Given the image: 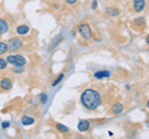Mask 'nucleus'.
Listing matches in <instances>:
<instances>
[{"label": "nucleus", "instance_id": "1", "mask_svg": "<svg viewBox=\"0 0 149 139\" xmlns=\"http://www.w3.org/2000/svg\"><path fill=\"white\" fill-rule=\"evenodd\" d=\"M81 103L88 111H95L102 103V96L95 88H87L81 93Z\"/></svg>", "mask_w": 149, "mask_h": 139}, {"label": "nucleus", "instance_id": "2", "mask_svg": "<svg viewBox=\"0 0 149 139\" xmlns=\"http://www.w3.org/2000/svg\"><path fill=\"white\" fill-rule=\"evenodd\" d=\"M6 61L8 63H11L14 67H24L26 65V58L22 55H9Z\"/></svg>", "mask_w": 149, "mask_h": 139}, {"label": "nucleus", "instance_id": "3", "mask_svg": "<svg viewBox=\"0 0 149 139\" xmlns=\"http://www.w3.org/2000/svg\"><path fill=\"white\" fill-rule=\"evenodd\" d=\"M78 32H80V35L82 36V39H85V40H91L93 38L92 29L88 24H81L78 26Z\"/></svg>", "mask_w": 149, "mask_h": 139}, {"label": "nucleus", "instance_id": "4", "mask_svg": "<svg viewBox=\"0 0 149 139\" xmlns=\"http://www.w3.org/2000/svg\"><path fill=\"white\" fill-rule=\"evenodd\" d=\"M6 45H8L9 50H11V51H17V50H20V49L22 47L24 42H22V40L19 39V38H11V39H9V41H8Z\"/></svg>", "mask_w": 149, "mask_h": 139}, {"label": "nucleus", "instance_id": "5", "mask_svg": "<svg viewBox=\"0 0 149 139\" xmlns=\"http://www.w3.org/2000/svg\"><path fill=\"white\" fill-rule=\"evenodd\" d=\"M0 88L4 91H10L13 88V81L9 77H4L0 81Z\"/></svg>", "mask_w": 149, "mask_h": 139}, {"label": "nucleus", "instance_id": "6", "mask_svg": "<svg viewBox=\"0 0 149 139\" xmlns=\"http://www.w3.org/2000/svg\"><path fill=\"white\" fill-rule=\"evenodd\" d=\"M146 0H133V8H134V11L137 13H141L146 8Z\"/></svg>", "mask_w": 149, "mask_h": 139}, {"label": "nucleus", "instance_id": "7", "mask_svg": "<svg viewBox=\"0 0 149 139\" xmlns=\"http://www.w3.org/2000/svg\"><path fill=\"white\" fill-rule=\"evenodd\" d=\"M77 128H78V131H80V132L85 133V132H87L88 129L91 128V123L88 122V120H85V119H82V120H80V123H78Z\"/></svg>", "mask_w": 149, "mask_h": 139}, {"label": "nucleus", "instance_id": "8", "mask_svg": "<svg viewBox=\"0 0 149 139\" xmlns=\"http://www.w3.org/2000/svg\"><path fill=\"white\" fill-rule=\"evenodd\" d=\"M16 32L19 35H21V36H24V35H27L30 32V27L25 25V24H22V25H19L16 27Z\"/></svg>", "mask_w": 149, "mask_h": 139}, {"label": "nucleus", "instance_id": "9", "mask_svg": "<svg viewBox=\"0 0 149 139\" xmlns=\"http://www.w3.org/2000/svg\"><path fill=\"white\" fill-rule=\"evenodd\" d=\"M124 109V106L122 103H114L112 106V113L113 114H120Z\"/></svg>", "mask_w": 149, "mask_h": 139}, {"label": "nucleus", "instance_id": "10", "mask_svg": "<svg viewBox=\"0 0 149 139\" xmlns=\"http://www.w3.org/2000/svg\"><path fill=\"white\" fill-rule=\"evenodd\" d=\"M111 76V72L109 71H97L95 75H93V77L97 78V80H102V78H107Z\"/></svg>", "mask_w": 149, "mask_h": 139}, {"label": "nucleus", "instance_id": "11", "mask_svg": "<svg viewBox=\"0 0 149 139\" xmlns=\"http://www.w3.org/2000/svg\"><path fill=\"white\" fill-rule=\"evenodd\" d=\"M9 31V25L4 19H0V35H4Z\"/></svg>", "mask_w": 149, "mask_h": 139}, {"label": "nucleus", "instance_id": "12", "mask_svg": "<svg viewBox=\"0 0 149 139\" xmlns=\"http://www.w3.org/2000/svg\"><path fill=\"white\" fill-rule=\"evenodd\" d=\"M21 123H22V126H32L35 123V118L29 117V115H24L21 119Z\"/></svg>", "mask_w": 149, "mask_h": 139}, {"label": "nucleus", "instance_id": "13", "mask_svg": "<svg viewBox=\"0 0 149 139\" xmlns=\"http://www.w3.org/2000/svg\"><path fill=\"white\" fill-rule=\"evenodd\" d=\"M106 13L107 15L111 16V17H114V16H118L119 15V10L117 8H107L106 9Z\"/></svg>", "mask_w": 149, "mask_h": 139}, {"label": "nucleus", "instance_id": "14", "mask_svg": "<svg viewBox=\"0 0 149 139\" xmlns=\"http://www.w3.org/2000/svg\"><path fill=\"white\" fill-rule=\"evenodd\" d=\"M55 127H56V129H57L58 132H61V133H67V132L70 131V128H68L67 126H65V124H61V123H56Z\"/></svg>", "mask_w": 149, "mask_h": 139}, {"label": "nucleus", "instance_id": "15", "mask_svg": "<svg viewBox=\"0 0 149 139\" xmlns=\"http://www.w3.org/2000/svg\"><path fill=\"white\" fill-rule=\"evenodd\" d=\"M9 51V47H8V45L5 42H1L0 41V55H4V54H6Z\"/></svg>", "mask_w": 149, "mask_h": 139}, {"label": "nucleus", "instance_id": "16", "mask_svg": "<svg viewBox=\"0 0 149 139\" xmlns=\"http://www.w3.org/2000/svg\"><path fill=\"white\" fill-rule=\"evenodd\" d=\"M63 77H65V73H60V75L57 76V78H56V80L52 82V86H54V87H55V86H57L58 83L63 80Z\"/></svg>", "mask_w": 149, "mask_h": 139}, {"label": "nucleus", "instance_id": "17", "mask_svg": "<svg viewBox=\"0 0 149 139\" xmlns=\"http://www.w3.org/2000/svg\"><path fill=\"white\" fill-rule=\"evenodd\" d=\"M8 67V61L5 58H0V71L1 70H5Z\"/></svg>", "mask_w": 149, "mask_h": 139}, {"label": "nucleus", "instance_id": "18", "mask_svg": "<svg viewBox=\"0 0 149 139\" xmlns=\"http://www.w3.org/2000/svg\"><path fill=\"white\" fill-rule=\"evenodd\" d=\"M134 24L139 25V26H143L144 25V17H137V19L134 20Z\"/></svg>", "mask_w": 149, "mask_h": 139}, {"label": "nucleus", "instance_id": "19", "mask_svg": "<svg viewBox=\"0 0 149 139\" xmlns=\"http://www.w3.org/2000/svg\"><path fill=\"white\" fill-rule=\"evenodd\" d=\"M97 6H98V1H97V0H93L92 4H91V8L93 9V10H96Z\"/></svg>", "mask_w": 149, "mask_h": 139}, {"label": "nucleus", "instance_id": "20", "mask_svg": "<svg viewBox=\"0 0 149 139\" xmlns=\"http://www.w3.org/2000/svg\"><path fill=\"white\" fill-rule=\"evenodd\" d=\"M41 102H42V103H46V102H47V95L46 93L41 95Z\"/></svg>", "mask_w": 149, "mask_h": 139}, {"label": "nucleus", "instance_id": "21", "mask_svg": "<svg viewBox=\"0 0 149 139\" xmlns=\"http://www.w3.org/2000/svg\"><path fill=\"white\" fill-rule=\"evenodd\" d=\"M66 3L68 4V5H74V4L77 3V0H66Z\"/></svg>", "mask_w": 149, "mask_h": 139}, {"label": "nucleus", "instance_id": "22", "mask_svg": "<svg viewBox=\"0 0 149 139\" xmlns=\"http://www.w3.org/2000/svg\"><path fill=\"white\" fill-rule=\"evenodd\" d=\"M1 127H3L4 129H5V128H9V127H10V122H4V123L1 124Z\"/></svg>", "mask_w": 149, "mask_h": 139}, {"label": "nucleus", "instance_id": "23", "mask_svg": "<svg viewBox=\"0 0 149 139\" xmlns=\"http://www.w3.org/2000/svg\"><path fill=\"white\" fill-rule=\"evenodd\" d=\"M125 90H128V91H129V90H130V85H127V86H125Z\"/></svg>", "mask_w": 149, "mask_h": 139}]
</instances>
